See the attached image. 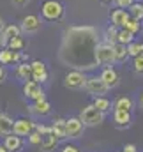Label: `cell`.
Returning a JSON list of instances; mask_svg holds the SVG:
<instances>
[{"label": "cell", "mask_w": 143, "mask_h": 152, "mask_svg": "<svg viewBox=\"0 0 143 152\" xmlns=\"http://www.w3.org/2000/svg\"><path fill=\"white\" fill-rule=\"evenodd\" d=\"M140 108H142V110H143V94H142V96H140Z\"/></svg>", "instance_id": "42"}, {"label": "cell", "mask_w": 143, "mask_h": 152, "mask_svg": "<svg viewBox=\"0 0 143 152\" xmlns=\"http://www.w3.org/2000/svg\"><path fill=\"white\" fill-rule=\"evenodd\" d=\"M57 145H58V138H57L51 131L41 136V145H39V147H41V151H42V152L55 151V149H57Z\"/></svg>", "instance_id": "15"}, {"label": "cell", "mask_w": 143, "mask_h": 152, "mask_svg": "<svg viewBox=\"0 0 143 152\" xmlns=\"http://www.w3.org/2000/svg\"><path fill=\"white\" fill-rule=\"evenodd\" d=\"M90 96L94 97H99V96H104L108 92V87L103 83V80L99 76H87L85 80V87H83Z\"/></svg>", "instance_id": "6"}, {"label": "cell", "mask_w": 143, "mask_h": 152, "mask_svg": "<svg viewBox=\"0 0 143 152\" xmlns=\"http://www.w3.org/2000/svg\"><path fill=\"white\" fill-rule=\"evenodd\" d=\"M127 53H129V57H133V58L143 55V42H138V41L129 42V44H127Z\"/></svg>", "instance_id": "31"}, {"label": "cell", "mask_w": 143, "mask_h": 152, "mask_svg": "<svg viewBox=\"0 0 143 152\" xmlns=\"http://www.w3.org/2000/svg\"><path fill=\"white\" fill-rule=\"evenodd\" d=\"M125 11L129 12L131 18H134V20H138V21H143V4L142 2H136V0H134Z\"/></svg>", "instance_id": "22"}, {"label": "cell", "mask_w": 143, "mask_h": 152, "mask_svg": "<svg viewBox=\"0 0 143 152\" xmlns=\"http://www.w3.org/2000/svg\"><path fill=\"white\" fill-rule=\"evenodd\" d=\"M66 16V5L60 0H44L41 4V20L48 23H57Z\"/></svg>", "instance_id": "2"}, {"label": "cell", "mask_w": 143, "mask_h": 152, "mask_svg": "<svg viewBox=\"0 0 143 152\" xmlns=\"http://www.w3.org/2000/svg\"><path fill=\"white\" fill-rule=\"evenodd\" d=\"M124 152H136V145H133V143L125 145V147H124Z\"/></svg>", "instance_id": "38"}, {"label": "cell", "mask_w": 143, "mask_h": 152, "mask_svg": "<svg viewBox=\"0 0 143 152\" xmlns=\"http://www.w3.org/2000/svg\"><path fill=\"white\" fill-rule=\"evenodd\" d=\"M99 2H101V4H113L115 0H99Z\"/></svg>", "instance_id": "41"}, {"label": "cell", "mask_w": 143, "mask_h": 152, "mask_svg": "<svg viewBox=\"0 0 143 152\" xmlns=\"http://www.w3.org/2000/svg\"><path fill=\"white\" fill-rule=\"evenodd\" d=\"M5 78H7V71H5V66H0V85L5 81Z\"/></svg>", "instance_id": "35"}, {"label": "cell", "mask_w": 143, "mask_h": 152, "mask_svg": "<svg viewBox=\"0 0 143 152\" xmlns=\"http://www.w3.org/2000/svg\"><path fill=\"white\" fill-rule=\"evenodd\" d=\"M101 113H108V112H111V103L108 101L104 96H99V97H94V103H92Z\"/></svg>", "instance_id": "25"}, {"label": "cell", "mask_w": 143, "mask_h": 152, "mask_svg": "<svg viewBox=\"0 0 143 152\" xmlns=\"http://www.w3.org/2000/svg\"><path fill=\"white\" fill-rule=\"evenodd\" d=\"M4 138H5V140H4V147L7 149V152H20L23 149V138H21V136L11 133V134H7V136H4Z\"/></svg>", "instance_id": "14"}, {"label": "cell", "mask_w": 143, "mask_h": 152, "mask_svg": "<svg viewBox=\"0 0 143 152\" xmlns=\"http://www.w3.org/2000/svg\"><path fill=\"white\" fill-rule=\"evenodd\" d=\"M0 152H7V149H5L4 145H0Z\"/></svg>", "instance_id": "43"}, {"label": "cell", "mask_w": 143, "mask_h": 152, "mask_svg": "<svg viewBox=\"0 0 143 152\" xmlns=\"http://www.w3.org/2000/svg\"><path fill=\"white\" fill-rule=\"evenodd\" d=\"M14 75H16V78H18L20 81H23V83L28 81V80H30V64H28V62H18Z\"/></svg>", "instance_id": "20"}, {"label": "cell", "mask_w": 143, "mask_h": 152, "mask_svg": "<svg viewBox=\"0 0 143 152\" xmlns=\"http://www.w3.org/2000/svg\"><path fill=\"white\" fill-rule=\"evenodd\" d=\"M25 46H27V42H25V39L21 37V36L12 37V39H7V48L12 50V51H21Z\"/></svg>", "instance_id": "29"}, {"label": "cell", "mask_w": 143, "mask_h": 152, "mask_svg": "<svg viewBox=\"0 0 143 152\" xmlns=\"http://www.w3.org/2000/svg\"><path fill=\"white\" fill-rule=\"evenodd\" d=\"M133 2H134V0H115L113 4H115L118 9H127V7H129Z\"/></svg>", "instance_id": "34"}, {"label": "cell", "mask_w": 143, "mask_h": 152, "mask_svg": "<svg viewBox=\"0 0 143 152\" xmlns=\"http://www.w3.org/2000/svg\"><path fill=\"white\" fill-rule=\"evenodd\" d=\"M62 152H80V151H78L74 145H66V147L62 149Z\"/></svg>", "instance_id": "37"}, {"label": "cell", "mask_w": 143, "mask_h": 152, "mask_svg": "<svg viewBox=\"0 0 143 152\" xmlns=\"http://www.w3.org/2000/svg\"><path fill=\"white\" fill-rule=\"evenodd\" d=\"M50 112H51V104H50L46 99H42V101H34V104L30 106V113L39 115V117H44V115H48Z\"/></svg>", "instance_id": "19"}, {"label": "cell", "mask_w": 143, "mask_h": 152, "mask_svg": "<svg viewBox=\"0 0 143 152\" xmlns=\"http://www.w3.org/2000/svg\"><path fill=\"white\" fill-rule=\"evenodd\" d=\"M36 127V122H32L30 118H18L12 120V133L18 136H28Z\"/></svg>", "instance_id": "11"}, {"label": "cell", "mask_w": 143, "mask_h": 152, "mask_svg": "<svg viewBox=\"0 0 143 152\" xmlns=\"http://www.w3.org/2000/svg\"><path fill=\"white\" fill-rule=\"evenodd\" d=\"M23 94H25V97H28L32 101H42V99H46L42 87L39 83H36V81H32V80H28V81L23 83Z\"/></svg>", "instance_id": "9"}, {"label": "cell", "mask_w": 143, "mask_h": 152, "mask_svg": "<svg viewBox=\"0 0 143 152\" xmlns=\"http://www.w3.org/2000/svg\"><path fill=\"white\" fill-rule=\"evenodd\" d=\"M28 140H30V143H32V145H36V147H39V145H41V134L37 133L36 129L28 134Z\"/></svg>", "instance_id": "33"}, {"label": "cell", "mask_w": 143, "mask_h": 152, "mask_svg": "<svg viewBox=\"0 0 143 152\" xmlns=\"http://www.w3.org/2000/svg\"><path fill=\"white\" fill-rule=\"evenodd\" d=\"M96 62L97 66H113V44H108L104 41H99V44L96 46Z\"/></svg>", "instance_id": "4"}, {"label": "cell", "mask_w": 143, "mask_h": 152, "mask_svg": "<svg viewBox=\"0 0 143 152\" xmlns=\"http://www.w3.org/2000/svg\"><path fill=\"white\" fill-rule=\"evenodd\" d=\"M117 32H118V27H115V25L109 23V27H106V30H104L101 41H104L108 44H115L117 42Z\"/></svg>", "instance_id": "26"}, {"label": "cell", "mask_w": 143, "mask_h": 152, "mask_svg": "<svg viewBox=\"0 0 143 152\" xmlns=\"http://www.w3.org/2000/svg\"><path fill=\"white\" fill-rule=\"evenodd\" d=\"M51 133L58 138V142H60V140H66V138H67V136H66V118L57 117V118L53 120V124H51Z\"/></svg>", "instance_id": "18"}, {"label": "cell", "mask_w": 143, "mask_h": 152, "mask_svg": "<svg viewBox=\"0 0 143 152\" xmlns=\"http://www.w3.org/2000/svg\"><path fill=\"white\" fill-rule=\"evenodd\" d=\"M127 18H129V12H127L125 9H118V7H117V9H113V11L109 12V23L115 25V27H118V28L125 23Z\"/></svg>", "instance_id": "16"}, {"label": "cell", "mask_w": 143, "mask_h": 152, "mask_svg": "<svg viewBox=\"0 0 143 152\" xmlns=\"http://www.w3.org/2000/svg\"><path fill=\"white\" fill-rule=\"evenodd\" d=\"M85 80H87V76H85L83 71L71 69L64 76V87L69 88V90H80V88L85 87Z\"/></svg>", "instance_id": "5"}, {"label": "cell", "mask_w": 143, "mask_h": 152, "mask_svg": "<svg viewBox=\"0 0 143 152\" xmlns=\"http://www.w3.org/2000/svg\"><path fill=\"white\" fill-rule=\"evenodd\" d=\"M120 28H125V30H129L131 34H134V36H136L138 32H142V21H138V20H134V18H131V16H129V18L125 20V23H124Z\"/></svg>", "instance_id": "24"}, {"label": "cell", "mask_w": 143, "mask_h": 152, "mask_svg": "<svg viewBox=\"0 0 143 152\" xmlns=\"http://www.w3.org/2000/svg\"><path fill=\"white\" fill-rule=\"evenodd\" d=\"M11 64H14V51L5 46L0 50V66H11Z\"/></svg>", "instance_id": "27"}, {"label": "cell", "mask_w": 143, "mask_h": 152, "mask_svg": "<svg viewBox=\"0 0 143 152\" xmlns=\"http://www.w3.org/2000/svg\"><path fill=\"white\" fill-rule=\"evenodd\" d=\"M12 2V5H16V7H25L27 4H28V0H11Z\"/></svg>", "instance_id": "36"}, {"label": "cell", "mask_w": 143, "mask_h": 152, "mask_svg": "<svg viewBox=\"0 0 143 152\" xmlns=\"http://www.w3.org/2000/svg\"><path fill=\"white\" fill-rule=\"evenodd\" d=\"M5 46H7V39L4 37V34L0 32V50H2V48H5Z\"/></svg>", "instance_id": "39"}, {"label": "cell", "mask_w": 143, "mask_h": 152, "mask_svg": "<svg viewBox=\"0 0 143 152\" xmlns=\"http://www.w3.org/2000/svg\"><path fill=\"white\" fill-rule=\"evenodd\" d=\"M133 69H134V73L143 75V55H140V57H134V58H133Z\"/></svg>", "instance_id": "32"}, {"label": "cell", "mask_w": 143, "mask_h": 152, "mask_svg": "<svg viewBox=\"0 0 143 152\" xmlns=\"http://www.w3.org/2000/svg\"><path fill=\"white\" fill-rule=\"evenodd\" d=\"M4 27H5V21H4V20H2V18H0V32H2V30H4Z\"/></svg>", "instance_id": "40"}, {"label": "cell", "mask_w": 143, "mask_h": 152, "mask_svg": "<svg viewBox=\"0 0 143 152\" xmlns=\"http://www.w3.org/2000/svg\"><path fill=\"white\" fill-rule=\"evenodd\" d=\"M133 106H134V101H133L131 97H125V96L118 97V99L113 103V110H125V112H131Z\"/></svg>", "instance_id": "23"}, {"label": "cell", "mask_w": 143, "mask_h": 152, "mask_svg": "<svg viewBox=\"0 0 143 152\" xmlns=\"http://www.w3.org/2000/svg\"><path fill=\"white\" fill-rule=\"evenodd\" d=\"M99 32L94 27H69L60 44V60L78 71H92L97 67L96 62V46L99 44Z\"/></svg>", "instance_id": "1"}, {"label": "cell", "mask_w": 143, "mask_h": 152, "mask_svg": "<svg viewBox=\"0 0 143 152\" xmlns=\"http://www.w3.org/2000/svg\"><path fill=\"white\" fill-rule=\"evenodd\" d=\"M131 112H125V110H113V124L115 127L118 129H127L131 126Z\"/></svg>", "instance_id": "13"}, {"label": "cell", "mask_w": 143, "mask_h": 152, "mask_svg": "<svg viewBox=\"0 0 143 152\" xmlns=\"http://www.w3.org/2000/svg\"><path fill=\"white\" fill-rule=\"evenodd\" d=\"M142 4H143V2H142Z\"/></svg>", "instance_id": "44"}, {"label": "cell", "mask_w": 143, "mask_h": 152, "mask_svg": "<svg viewBox=\"0 0 143 152\" xmlns=\"http://www.w3.org/2000/svg\"><path fill=\"white\" fill-rule=\"evenodd\" d=\"M78 118L83 122L85 127H94V126L103 124V120H104V113H101L94 104H88V106H85V108L81 110V113H80Z\"/></svg>", "instance_id": "3"}, {"label": "cell", "mask_w": 143, "mask_h": 152, "mask_svg": "<svg viewBox=\"0 0 143 152\" xmlns=\"http://www.w3.org/2000/svg\"><path fill=\"white\" fill-rule=\"evenodd\" d=\"M41 25H42L41 16H37V14H27V16L21 20L20 28H21V34L32 36V34H37V32L41 30Z\"/></svg>", "instance_id": "7"}, {"label": "cell", "mask_w": 143, "mask_h": 152, "mask_svg": "<svg viewBox=\"0 0 143 152\" xmlns=\"http://www.w3.org/2000/svg\"><path fill=\"white\" fill-rule=\"evenodd\" d=\"M83 122L78 118V117H71L66 120V136L67 138H80L83 134Z\"/></svg>", "instance_id": "12"}, {"label": "cell", "mask_w": 143, "mask_h": 152, "mask_svg": "<svg viewBox=\"0 0 143 152\" xmlns=\"http://www.w3.org/2000/svg\"><path fill=\"white\" fill-rule=\"evenodd\" d=\"M2 34H4L5 39H12V37L21 36V28H20V25H5L4 30H2Z\"/></svg>", "instance_id": "30"}, {"label": "cell", "mask_w": 143, "mask_h": 152, "mask_svg": "<svg viewBox=\"0 0 143 152\" xmlns=\"http://www.w3.org/2000/svg\"><path fill=\"white\" fill-rule=\"evenodd\" d=\"M30 80L39 83V85L48 81V69H46V64L42 60H32L30 62Z\"/></svg>", "instance_id": "8"}, {"label": "cell", "mask_w": 143, "mask_h": 152, "mask_svg": "<svg viewBox=\"0 0 143 152\" xmlns=\"http://www.w3.org/2000/svg\"><path fill=\"white\" fill-rule=\"evenodd\" d=\"M134 41V34H131L129 30H125V28H118V32H117V42L118 44H129V42H133Z\"/></svg>", "instance_id": "28"}, {"label": "cell", "mask_w": 143, "mask_h": 152, "mask_svg": "<svg viewBox=\"0 0 143 152\" xmlns=\"http://www.w3.org/2000/svg\"><path fill=\"white\" fill-rule=\"evenodd\" d=\"M99 78L103 80V83L108 87V90L118 87V83H120V75H118V71H117L115 67H111V66H106V67L101 71Z\"/></svg>", "instance_id": "10"}, {"label": "cell", "mask_w": 143, "mask_h": 152, "mask_svg": "<svg viewBox=\"0 0 143 152\" xmlns=\"http://www.w3.org/2000/svg\"><path fill=\"white\" fill-rule=\"evenodd\" d=\"M12 133V118L5 113H0V136H7Z\"/></svg>", "instance_id": "21"}, {"label": "cell", "mask_w": 143, "mask_h": 152, "mask_svg": "<svg viewBox=\"0 0 143 152\" xmlns=\"http://www.w3.org/2000/svg\"><path fill=\"white\" fill-rule=\"evenodd\" d=\"M127 58H129L127 46H125V44L115 42V44H113V60H115V64H124Z\"/></svg>", "instance_id": "17"}]
</instances>
